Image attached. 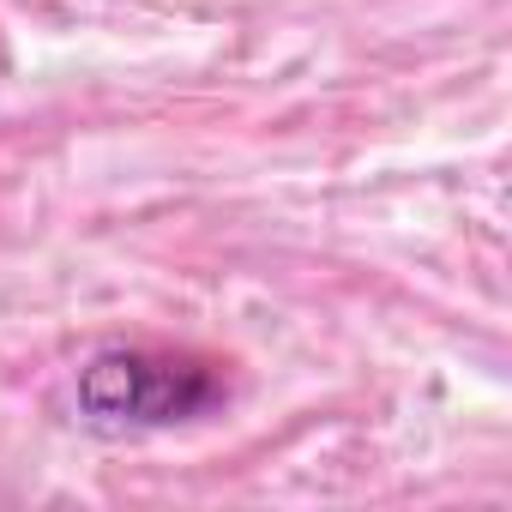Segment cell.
<instances>
[{
    "mask_svg": "<svg viewBox=\"0 0 512 512\" xmlns=\"http://www.w3.org/2000/svg\"><path fill=\"white\" fill-rule=\"evenodd\" d=\"M73 398L97 434H145L211 416L229 386L211 362L181 350H97L79 368Z\"/></svg>",
    "mask_w": 512,
    "mask_h": 512,
    "instance_id": "6da1fadb",
    "label": "cell"
}]
</instances>
